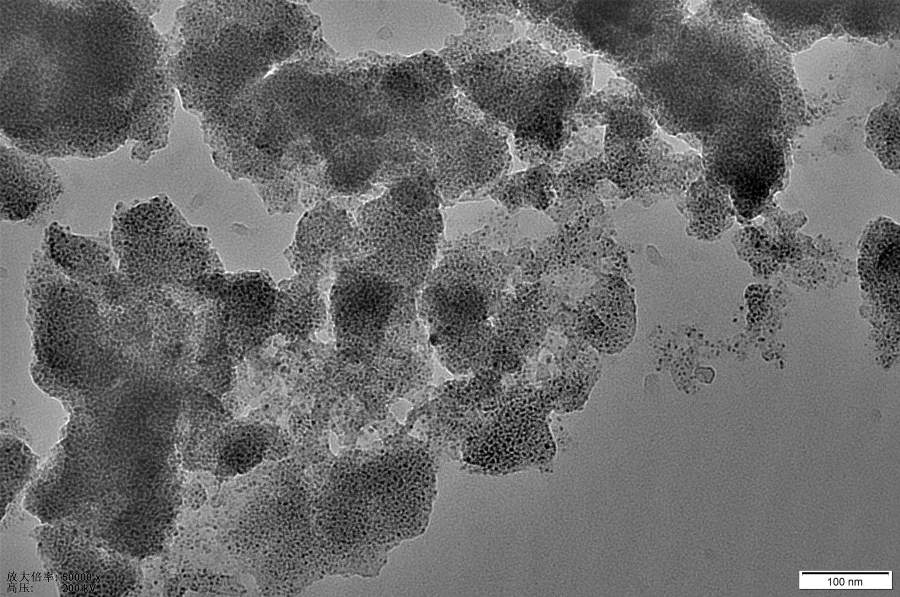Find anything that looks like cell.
Segmentation results:
<instances>
[{"label":"cell","mask_w":900,"mask_h":597,"mask_svg":"<svg viewBox=\"0 0 900 597\" xmlns=\"http://www.w3.org/2000/svg\"><path fill=\"white\" fill-rule=\"evenodd\" d=\"M577 323L580 334L599 352L622 351L636 330L632 288L618 277L601 280L580 303Z\"/></svg>","instance_id":"1"}]
</instances>
